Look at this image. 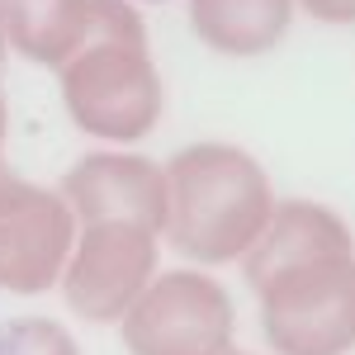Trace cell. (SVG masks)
<instances>
[{
    "instance_id": "obj_13",
    "label": "cell",
    "mask_w": 355,
    "mask_h": 355,
    "mask_svg": "<svg viewBox=\"0 0 355 355\" xmlns=\"http://www.w3.org/2000/svg\"><path fill=\"white\" fill-rule=\"evenodd\" d=\"M5 123H10V110H5V90H0V142H5Z\"/></svg>"
},
{
    "instance_id": "obj_3",
    "label": "cell",
    "mask_w": 355,
    "mask_h": 355,
    "mask_svg": "<svg viewBox=\"0 0 355 355\" xmlns=\"http://www.w3.org/2000/svg\"><path fill=\"white\" fill-rule=\"evenodd\" d=\"M62 110L81 133L100 142H137L157 128L166 105L162 71L152 62L147 33L100 38L76 53L62 71Z\"/></svg>"
},
{
    "instance_id": "obj_16",
    "label": "cell",
    "mask_w": 355,
    "mask_h": 355,
    "mask_svg": "<svg viewBox=\"0 0 355 355\" xmlns=\"http://www.w3.org/2000/svg\"><path fill=\"white\" fill-rule=\"evenodd\" d=\"M227 355H246V351H227Z\"/></svg>"
},
{
    "instance_id": "obj_15",
    "label": "cell",
    "mask_w": 355,
    "mask_h": 355,
    "mask_svg": "<svg viewBox=\"0 0 355 355\" xmlns=\"http://www.w3.org/2000/svg\"><path fill=\"white\" fill-rule=\"evenodd\" d=\"M147 5H166V0H147Z\"/></svg>"
},
{
    "instance_id": "obj_9",
    "label": "cell",
    "mask_w": 355,
    "mask_h": 355,
    "mask_svg": "<svg viewBox=\"0 0 355 355\" xmlns=\"http://www.w3.org/2000/svg\"><path fill=\"white\" fill-rule=\"evenodd\" d=\"M294 0H190V28L223 57H266L294 24Z\"/></svg>"
},
{
    "instance_id": "obj_8",
    "label": "cell",
    "mask_w": 355,
    "mask_h": 355,
    "mask_svg": "<svg viewBox=\"0 0 355 355\" xmlns=\"http://www.w3.org/2000/svg\"><path fill=\"white\" fill-rule=\"evenodd\" d=\"M76 246V214L57 190H33L0 214V289L5 294H48Z\"/></svg>"
},
{
    "instance_id": "obj_14",
    "label": "cell",
    "mask_w": 355,
    "mask_h": 355,
    "mask_svg": "<svg viewBox=\"0 0 355 355\" xmlns=\"http://www.w3.org/2000/svg\"><path fill=\"white\" fill-rule=\"evenodd\" d=\"M5 53H10V43H5V19H0V67H5Z\"/></svg>"
},
{
    "instance_id": "obj_6",
    "label": "cell",
    "mask_w": 355,
    "mask_h": 355,
    "mask_svg": "<svg viewBox=\"0 0 355 355\" xmlns=\"http://www.w3.org/2000/svg\"><path fill=\"white\" fill-rule=\"evenodd\" d=\"M0 19L10 53L53 71H62L100 38L147 33L142 15L128 0H0Z\"/></svg>"
},
{
    "instance_id": "obj_12",
    "label": "cell",
    "mask_w": 355,
    "mask_h": 355,
    "mask_svg": "<svg viewBox=\"0 0 355 355\" xmlns=\"http://www.w3.org/2000/svg\"><path fill=\"white\" fill-rule=\"evenodd\" d=\"M28 190H33V180H24L15 166L5 162V142H0V214H10V209H15Z\"/></svg>"
},
{
    "instance_id": "obj_11",
    "label": "cell",
    "mask_w": 355,
    "mask_h": 355,
    "mask_svg": "<svg viewBox=\"0 0 355 355\" xmlns=\"http://www.w3.org/2000/svg\"><path fill=\"white\" fill-rule=\"evenodd\" d=\"M318 24H355V0H294Z\"/></svg>"
},
{
    "instance_id": "obj_10",
    "label": "cell",
    "mask_w": 355,
    "mask_h": 355,
    "mask_svg": "<svg viewBox=\"0 0 355 355\" xmlns=\"http://www.w3.org/2000/svg\"><path fill=\"white\" fill-rule=\"evenodd\" d=\"M0 355H81V346L53 318H24L0 331Z\"/></svg>"
},
{
    "instance_id": "obj_4",
    "label": "cell",
    "mask_w": 355,
    "mask_h": 355,
    "mask_svg": "<svg viewBox=\"0 0 355 355\" xmlns=\"http://www.w3.org/2000/svg\"><path fill=\"white\" fill-rule=\"evenodd\" d=\"M128 355H227L237 336L232 294L204 270H166L123 313Z\"/></svg>"
},
{
    "instance_id": "obj_1",
    "label": "cell",
    "mask_w": 355,
    "mask_h": 355,
    "mask_svg": "<svg viewBox=\"0 0 355 355\" xmlns=\"http://www.w3.org/2000/svg\"><path fill=\"white\" fill-rule=\"evenodd\" d=\"M242 270L275 355L355 351V242L341 214L313 199L275 204Z\"/></svg>"
},
{
    "instance_id": "obj_2",
    "label": "cell",
    "mask_w": 355,
    "mask_h": 355,
    "mask_svg": "<svg viewBox=\"0 0 355 355\" xmlns=\"http://www.w3.org/2000/svg\"><path fill=\"white\" fill-rule=\"evenodd\" d=\"M166 242L194 266L242 261L275 218L266 166L232 142H190L166 162Z\"/></svg>"
},
{
    "instance_id": "obj_7",
    "label": "cell",
    "mask_w": 355,
    "mask_h": 355,
    "mask_svg": "<svg viewBox=\"0 0 355 355\" xmlns=\"http://www.w3.org/2000/svg\"><path fill=\"white\" fill-rule=\"evenodd\" d=\"M57 194L67 199V209L76 223H137L166 237V166L147 162L137 152H85L81 162L62 175Z\"/></svg>"
},
{
    "instance_id": "obj_5",
    "label": "cell",
    "mask_w": 355,
    "mask_h": 355,
    "mask_svg": "<svg viewBox=\"0 0 355 355\" xmlns=\"http://www.w3.org/2000/svg\"><path fill=\"white\" fill-rule=\"evenodd\" d=\"M162 266V232L137 223H85L62 270V299L81 322H123Z\"/></svg>"
}]
</instances>
